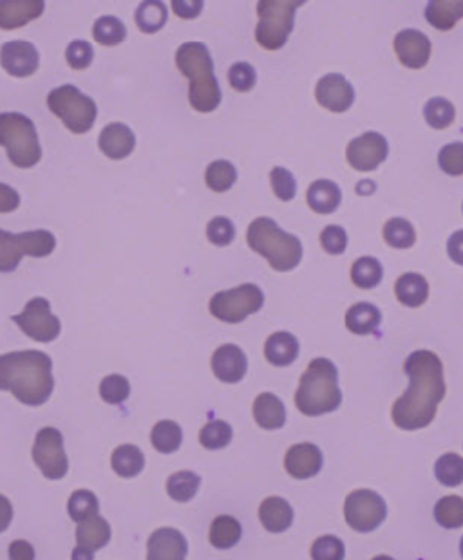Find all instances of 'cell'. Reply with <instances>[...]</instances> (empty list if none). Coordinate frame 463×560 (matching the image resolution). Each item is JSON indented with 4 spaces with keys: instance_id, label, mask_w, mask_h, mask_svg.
Here are the masks:
<instances>
[{
    "instance_id": "obj_1",
    "label": "cell",
    "mask_w": 463,
    "mask_h": 560,
    "mask_svg": "<svg viewBox=\"0 0 463 560\" xmlns=\"http://www.w3.org/2000/svg\"><path fill=\"white\" fill-rule=\"evenodd\" d=\"M404 371L409 389L393 405L391 418L398 428L420 430L435 420L438 405L446 396L442 360L433 351H415L408 356Z\"/></svg>"
},
{
    "instance_id": "obj_2",
    "label": "cell",
    "mask_w": 463,
    "mask_h": 560,
    "mask_svg": "<svg viewBox=\"0 0 463 560\" xmlns=\"http://www.w3.org/2000/svg\"><path fill=\"white\" fill-rule=\"evenodd\" d=\"M55 389L53 362L42 351L0 355V391H9L20 404L44 405Z\"/></svg>"
},
{
    "instance_id": "obj_3",
    "label": "cell",
    "mask_w": 463,
    "mask_h": 560,
    "mask_svg": "<svg viewBox=\"0 0 463 560\" xmlns=\"http://www.w3.org/2000/svg\"><path fill=\"white\" fill-rule=\"evenodd\" d=\"M176 65L190 80L188 100L197 113H212L221 104V89L214 75L210 51L201 42H186L176 51Z\"/></svg>"
},
{
    "instance_id": "obj_4",
    "label": "cell",
    "mask_w": 463,
    "mask_h": 560,
    "mask_svg": "<svg viewBox=\"0 0 463 560\" xmlns=\"http://www.w3.org/2000/svg\"><path fill=\"white\" fill-rule=\"evenodd\" d=\"M340 404L342 393L335 364L327 358L311 360L296 393L297 409L307 416H322L337 411Z\"/></svg>"
},
{
    "instance_id": "obj_5",
    "label": "cell",
    "mask_w": 463,
    "mask_h": 560,
    "mask_svg": "<svg viewBox=\"0 0 463 560\" xmlns=\"http://www.w3.org/2000/svg\"><path fill=\"white\" fill-rule=\"evenodd\" d=\"M248 246L263 255L276 272H292L303 259L301 241L281 230L270 217H259L250 223L247 232Z\"/></svg>"
},
{
    "instance_id": "obj_6",
    "label": "cell",
    "mask_w": 463,
    "mask_h": 560,
    "mask_svg": "<svg viewBox=\"0 0 463 560\" xmlns=\"http://www.w3.org/2000/svg\"><path fill=\"white\" fill-rule=\"evenodd\" d=\"M0 145L18 168H31L42 159V146L35 124L20 113L0 115Z\"/></svg>"
},
{
    "instance_id": "obj_7",
    "label": "cell",
    "mask_w": 463,
    "mask_h": 560,
    "mask_svg": "<svg viewBox=\"0 0 463 560\" xmlns=\"http://www.w3.org/2000/svg\"><path fill=\"white\" fill-rule=\"evenodd\" d=\"M49 111L64 122L73 135H86L93 129L98 109L93 98L75 85H60L47 95Z\"/></svg>"
},
{
    "instance_id": "obj_8",
    "label": "cell",
    "mask_w": 463,
    "mask_h": 560,
    "mask_svg": "<svg viewBox=\"0 0 463 560\" xmlns=\"http://www.w3.org/2000/svg\"><path fill=\"white\" fill-rule=\"evenodd\" d=\"M305 2L288 0H261L257 2L259 24L256 27V40L263 49L277 51L281 49L290 33L294 31L296 11Z\"/></svg>"
},
{
    "instance_id": "obj_9",
    "label": "cell",
    "mask_w": 463,
    "mask_h": 560,
    "mask_svg": "<svg viewBox=\"0 0 463 560\" xmlns=\"http://www.w3.org/2000/svg\"><path fill=\"white\" fill-rule=\"evenodd\" d=\"M265 304V295L256 284H241L237 287L219 291L212 296L210 313L226 324H239L247 316L257 313Z\"/></svg>"
},
{
    "instance_id": "obj_10",
    "label": "cell",
    "mask_w": 463,
    "mask_h": 560,
    "mask_svg": "<svg viewBox=\"0 0 463 560\" xmlns=\"http://www.w3.org/2000/svg\"><path fill=\"white\" fill-rule=\"evenodd\" d=\"M388 515L386 501L373 490H355L346 497L344 517L351 530L369 534L377 530Z\"/></svg>"
},
{
    "instance_id": "obj_11",
    "label": "cell",
    "mask_w": 463,
    "mask_h": 560,
    "mask_svg": "<svg viewBox=\"0 0 463 560\" xmlns=\"http://www.w3.org/2000/svg\"><path fill=\"white\" fill-rule=\"evenodd\" d=\"M11 320L22 329L24 335L36 342H53L60 336L62 324L58 316L51 313L49 300L42 296L31 298L20 315L11 316Z\"/></svg>"
},
{
    "instance_id": "obj_12",
    "label": "cell",
    "mask_w": 463,
    "mask_h": 560,
    "mask_svg": "<svg viewBox=\"0 0 463 560\" xmlns=\"http://www.w3.org/2000/svg\"><path fill=\"white\" fill-rule=\"evenodd\" d=\"M33 461L47 479H62L67 474L69 463L64 450V439L56 428L45 426L36 434Z\"/></svg>"
},
{
    "instance_id": "obj_13",
    "label": "cell",
    "mask_w": 463,
    "mask_h": 560,
    "mask_svg": "<svg viewBox=\"0 0 463 560\" xmlns=\"http://www.w3.org/2000/svg\"><path fill=\"white\" fill-rule=\"evenodd\" d=\"M389 154L388 140L378 133H364L355 138L346 148V157L357 172H373Z\"/></svg>"
},
{
    "instance_id": "obj_14",
    "label": "cell",
    "mask_w": 463,
    "mask_h": 560,
    "mask_svg": "<svg viewBox=\"0 0 463 560\" xmlns=\"http://www.w3.org/2000/svg\"><path fill=\"white\" fill-rule=\"evenodd\" d=\"M0 65L15 78H27L36 73L40 65V55L31 42L13 40L0 47Z\"/></svg>"
},
{
    "instance_id": "obj_15",
    "label": "cell",
    "mask_w": 463,
    "mask_h": 560,
    "mask_svg": "<svg viewBox=\"0 0 463 560\" xmlns=\"http://www.w3.org/2000/svg\"><path fill=\"white\" fill-rule=\"evenodd\" d=\"M315 98L320 107L331 113H346L355 102V89L342 75L331 73L318 80Z\"/></svg>"
},
{
    "instance_id": "obj_16",
    "label": "cell",
    "mask_w": 463,
    "mask_h": 560,
    "mask_svg": "<svg viewBox=\"0 0 463 560\" xmlns=\"http://www.w3.org/2000/svg\"><path fill=\"white\" fill-rule=\"evenodd\" d=\"M393 45L402 65L409 69H422L431 58V40L418 29L400 31Z\"/></svg>"
},
{
    "instance_id": "obj_17",
    "label": "cell",
    "mask_w": 463,
    "mask_h": 560,
    "mask_svg": "<svg viewBox=\"0 0 463 560\" xmlns=\"http://www.w3.org/2000/svg\"><path fill=\"white\" fill-rule=\"evenodd\" d=\"M212 371L217 380L225 384H237L248 371L247 355L234 344L221 345L212 355Z\"/></svg>"
},
{
    "instance_id": "obj_18",
    "label": "cell",
    "mask_w": 463,
    "mask_h": 560,
    "mask_svg": "<svg viewBox=\"0 0 463 560\" xmlns=\"http://www.w3.org/2000/svg\"><path fill=\"white\" fill-rule=\"evenodd\" d=\"M285 468L296 479H309L322 468V452L311 443L294 445L285 455Z\"/></svg>"
},
{
    "instance_id": "obj_19",
    "label": "cell",
    "mask_w": 463,
    "mask_h": 560,
    "mask_svg": "<svg viewBox=\"0 0 463 560\" xmlns=\"http://www.w3.org/2000/svg\"><path fill=\"white\" fill-rule=\"evenodd\" d=\"M186 539L174 528H159L147 543V560H185Z\"/></svg>"
},
{
    "instance_id": "obj_20",
    "label": "cell",
    "mask_w": 463,
    "mask_h": 560,
    "mask_svg": "<svg viewBox=\"0 0 463 560\" xmlns=\"http://www.w3.org/2000/svg\"><path fill=\"white\" fill-rule=\"evenodd\" d=\"M98 146L109 159L120 161L133 154L136 146V136L126 124L115 122V124H109L106 129H102L100 138H98Z\"/></svg>"
},
{
    "instance_id": "obj_21",
    "label": "cell",
    "mask_w": 463,
    "mask_h": 560,
    "mask_svg": "<svg viewBox=\"0 0 463 560\" xmlns=\"http://www.w3.org/2000/svg\"><path fill=\"white\" fill-rule=\"evenodd\" d=\"M45 9L42 0H0V29L13 31L38 18Z\"/></svg>"
},
{
    "instance_id": "obj_22",
    "label": "cell",
    "mask_w": 463,
    "mask_h": 560,
    "mask_svg": "<svg viewBox=\"0 0 463 560\" xmlns=\"http://www.w3.org/2000/svg\"><path fill=\"white\" fill-rule=\"evenodd\" d=\"M265 356L276 367H288L299 356V340L288 331H277L268 336Z\"/></svg>"
},
{
    "instance_id": "obj_23",
    "label": "cell",
    "mask_w": 463,
    "mask_h": 560,
    "mask_svg": "<svg viewBox=\"0 0 463 560\" xmlns=\"http://www.w3.org/2000/svg\"><path fill=\"white\" fill-rule=\"evenodd\" d=\"M259 519L270 534H283L294 523V510L283 497H268L259 506Z\"/></svg>"
},
{
    "instance_id": "obj_24",
    "label": "cell",
    "mask_w": 463,
    "mask_h": 560,
    "mask_svg": "<svg viewBox=\"0 0 463 560\" xmlns=\"http://www.w3.org/2000/svg\"><path fill=\"white\" fill-rule=\"evenodd\" d=\"M307 201L308 206L322 215L333 214L342 201V192L340 186L329 179H317L309 185L308 192H307Z\"/></svg>"
},
{
    "instance_id": "obj_25",
    "label": "cell",
    "mask_w": 463,
    "mask_h": 560,
    "mask_svg": "<svg viewBox=\"0 0 463 560\" xmlns=\"http://www.w3.org/2000/svg\"><path fill=\"white\" fill-rule=\"evenodd\" d=\"M254 418L265 430H279L287 423L285 404L272 393H263L254 402Z\"/></svg>"
},
{
    "instance_id": "obj_26",
    "label": "cell",
    "mask_w": 463,
    "mask_h": 560,
    "mask_svg": "<svg viewBox=\"0 0 463 560\" xmlns=\"http://www.w3.org/2000/svg\"><path fill=\"white\" fill-rule=\"evenodd\" d=\"M111 541V526L104 517H91L76 528V546L91 554L102 550Z\"/></svg>"
},
{
    "instance_id": "obj_27",
    "label": "cell",
    "mask_w": 463,
    "mask_h": 560,
    "mask_svg": "<svg viewBox=\"0 0 463 560\" xmlns=\"http://www.w3.org/2000/svg\"><path fill=\"white\" fill-rule=\"evenodd\" d=\"M382 313L369 302H357L346 313V327L355 335H371L378 329Z\"/></svg>"
},
{
    "instance_id": "obj_28",
    "label": "cell",
    "mask_w": 463,
    "mask_h": 560,
    "mask_svg": "<svg viewBox=\"0 0 463 560\" xmlns=\"http://www.w3.org/2000/svg\"><path fill=\"white\" fill-rule=\"evenodd\" d=\"M395 295L406 307H420L428 302L429 284L420 274H404L395 284Z\"/></svg>"
},
{
    "instance_id": "obj_29",
    "label": "cell",
    "mask_w": 463,
    "mask_h": 560,
    "mask_svg": "<svg viewBox=\"0 0 463 560\" xmlns=\"http://www.w3.org/2000/svg\"><path fill=\"white\" fill-rule=\"evenodd\" d=\"M426 18L433 27L451 31L463 18V0H433L428 4Z\"/></svg>"
},
{
    "instance_id": "obj_30",
    "label": "cell",
    "mask_w": 463,
    "mask_h": 560,
    "mask_svg": "<svg viewBox=\"0 0 463 560\" xmlns=\"http://www.w3.org/2000/svg\"><path fill=\"white\" fill-rule=\"evenodd\" d=\"M113 470L124 479L136 477L146 466V455L136 445H122L113 452Z\"/></svg>"
},
{
    "instance_id": "obj_31",
    "label": "cell",
    "mask_w": 463,
    "mask_h": 560,
    "mask_svg": "<svg viewBox=\"0 0 463 560\" xmlns=\"http://www.w3.org/2000/svg\"><path fill=\"white\" fill-rule=\"evenodd\" d=\"M241 525L237 519L230 517V515H219L214 519L212 526H210V534H208V539H210V545L214 548H219V550H228V548H234L239 539H241Z\"/></svg>"
},
{
    "instance_id": "obj_32",
    "label": "cell",
    "mask_w": 463,
    "mask_h": 560,
    "mask_svg": "<svg viewBox=\"0 0 463 560\" xmlns=\"http://www.w3.org/2000/svg\"><path fill=\"white\" fill-rule=\"evenodd\" d=\"M16 237H18L22 254L29 257H47L56 248V239L47 230L24 232V234H16Z\"/></svg>"
},
{
    "instance_id": "obj_33",
    "label": "cell",
    "mask_w": 463,
    "mask_h": 560,
    "mask_svg": "<svg viewBox=\"0 0 463 560\" xmlns=\"http://www.w3.org/2000/svg\"><path fill=\"white\" fill-rule=\"evenodd\" d=\"M127 36L126 24L116 16H100L93 25V38L106 47L120 45Z\"/></svg>"
},
{
    "instance_id": "obj_34",
    "label": "cell",
    "mask_w": 463,
    "mask_h": 560,
    "mask_svg": "<svg viewBox=\"0 0 463 560\" xmlns=\"http://www.w3.org/2000/svg\"><path fill=\"white\" fill-rule=\"evenodd\" d=\"M166 5L163 2H157V0H147V2H142L136 9V15H135V20H136V25L140 27L142 33H147V35H153L157 33L159 29H163V25L166 24Z\"/></svg>"
},
{
    "instance_id": "obj_35",
    "label": "cell",
    "mask_w": 463,
    "mask_h": 560,
    "mask_svg": "<svg viewBox=\"0 0 463 560\" xmlns=\"http://www.w3.org/2000/svg\"><path fill=\"white\" fill-rule=\"evenodd\" d=\"M201 477L190 470L176 472L166 481V494L177 503H188L199 490Z\"/></svg>"
},
{
    "instance_id": "obj_36",
    "label": "cell",
    "mask_w": 463,
    "mask_h": 560,
    "mask_svg": "<svg viewBox=\"0 0 463 560\" xmlns=\"http://www.w3.org/2000/svg\"><path fill=\"white\" fill-rule=\"evenodd\" d=\"M384 277V268L375 257H360L351 266V280L360 289L377 287Z\"/></svg>"
},
{
    "instance_id": "obj_37",
    "label": "cell",
    "mask_w": 463,
    "mask_h": 560,
    "mask_svg": "<svg viewBox=\"0 0 463 560\" xmlns=\"http://www.w3.org/2000/svg\"><path fill=\"white\" fill-rule=\"evenodd\" d=\"M237 181V170L230 161L217 159L206 166L205 172V183L214 192H226L234 186Z\"/></svg>"
},
{
    "instance_id": "obj_38",
    "label": "cell",
    "mask_w": 463,
    "mask_h": 560,
    "mask_svg": "<svg viewBox=\"0 0 463 560\" xmlns=\"http://www.w3.org/2000/svg\"><path fill=\"white\" fill-rule=\"evenodd\" d=\"M384 239L391 248L408 250L417 243V232L408 219L393 217L384 225Z\"/></svg>"
},
{
    "instance_id": "obj_39",
    "label": "cell",
    "mask_w": 463,
    "mask_h": 560,
    "mask_svg": "<svg viewBox=\"0 0 463 560\" xmlns=\"http://www.w3.org/2000/svg\"><path fill=\"white\" fill-rule=\"evenodd\" d=\"M151 441L157 452L172 454L181 446L183 432L176 421L163 420L156 423L151 432Z\"/></svg>"
},
{
    "instance_id": "obj_40",
    "label": "cell",
    "mask_w": 463,
    "mask_h": 560,
    "mask_svg": "<svg viewBox=\"0 0 463 560\" xmlns=\"http://www.w3.org/2000/svg\"><path fill=\"white\" fill-rule=\"evenodd\" d=\"M424 118L433 129L444 131L453 125L457 118V109L446 98H431L424 107Z\"/></svg>"
},
{
    "instance_id": "obj_41",
    "label": "cell",
    "mask_w": 463,
    "mask_h": 560,
    "mask_svg": "<svg viewBox=\"0 0 463 560\" xmlns=\"http://www.w3.org/2000/svg\"><path fill=\"white\" fill-rule=\"evenodd\" d=\"M435 519L442 528L457 530L463 526V499L460 495L442 497L435 506Z\"/></svg>"
},
{
    "instance_id": "obj_42",
    "label": "cell",
    "mask_w": 463,
    "mask_h": 560,
    "mask_svg": "<svg viewBox=\"0 0 463 560\" xmlns=\"http://www.w3.org/2000/svg\"><path fill=\"white\" fill-rule=\"evenodd\" d=\"M98 508H100L98 499L89 490H76L69 497V503H67V512H69L71 519L76 521L78 525L91 519V517H96Z\"/></svg>"
},
{
    "instance_id": "obj_43",
    "label": "cell",
    "mask_w": 463,
    "mask_h": 560,
    "mask_svg": "<svg viewBox=\"0 0 463 560\" xmlns=\"http://www.w3.org/2000/svg\"><path fill=\"white\" fill-rule=\"evenodd\" d=\"M232 426L223 420H214L206 423L199 432V443L208 450H219L230 445L232 441Z\"/></svg>"
},
{
    "instance_id": "obj_44",
    "label": "cell",
    "mask_w": 463,
    "mask_h": 560,
    "mask_svg": "<svg viewBox=\"0 0 463 560\" xmlns=\"http://www.w3.org/2000/svg\"><path fill=\"white\" fill-rule=\"evenodd\" d=\"M437 479L444 486H458L463 483V457L458 454H444L435 465Z\"/></svg>"
},
{
    "instance_id": "obj_45",
    "label": "cell",
    "mask_w": 463,
    "mask_h": 560,
    "mask_svg": "<svg viewBox=\"0 0 463 560\" xmlns=\"http://www.w3.org/2000/svg\"><path fill=\"white\" fill-rule=\"evenodd\" d=\"M131 395V384L122 375H109L100 384V396L109 405L124 404Z\"/></svg>"
},
{
    "instance_id": "obj_46",
    "label": "cell",
    "mask_w": 463,
    "mask_h": 560,
    "mask_svg": "<svg viewBox=\"0 0 463 560\" xmlns=\"http://www.w3.org/2000/svg\"><path fill=\"white\" fill-rule=\"evenodd\" d=\"M22 250L18 237L5 230H0V274H9L16 270L22 261Z\"/></svg>"
},
{
    "instance_id": "obj_47",
    "label": "cell",
    "mask_w": 463,
    "mask_h": 560,
    "mask_svg": "<svg viewBox=\"0 0 463 560\" xmlns=\"http://www.w3.org/2000/svg\"><path fill=\"white\" fill-rule=\"evenodd\" d=\"M270 183H272L274 194L281 201H292L297 194V183H296L294 174L283 166H276L270 172Z\"/></svg>"
},
{
    "instance_id": "obj_48",
    "label": "cell",
    "mask_w": 463,
    "mask_h": 560,
    "mask_svg": "<svg viewBox=\"0 0 463 560\" xmlns=\"http://www.w3.org/2000/svg\"><path fill=\"white\" fill-rule=\"evenodd\" d=\"M93 58H95V49L86 40H73L65 49V60L69 67L75 71L87 69L93 64Z\"/></svg>"
},
{
    "instance_id": "obj_49",
    "label": "cell",
    "mask_w": 463,
    "mask_h": 560,
    "mask_svg": "<svg viewBox=\"0 0 463 560\" xmlns=\"http://www.w3.org/2000/svg\"><path fill=\"white\" fill-rule=\"evenodd\" d=\"M228 82L234 91L237 93H248L254 89L257 82L256 69L247 62H237L228 69Z\"/></svg>"
},
{
    "instance_id": "obj_50",
    "label": "cell",
    "mask_w": 463,
    "mask_h": 560,
    "mask_svg": "<svg viewBox=\"0 0 463 560\" xmlns=\"http://www.w3.org/2000/svg\"><path fill=\"white\" fill-rule=\"evenodd\" d=\"M344 545L340 539L333 535L318 537L311 546V559L313 560H344Z\"/></svg>"
},
{
    "instance_id": "obj_51",
    "label": "cell",
    "mask_w": 463,
    "mask_h": 560,
    "mask_svg": "<svg viewBox=\"0 0 463 560\" xmlns=\"http://www.w3.org/2000/svg\"><path fill=\"white\" fill-rule=\"evenodd\" d=\"M320 246L329 255H342L347 246V234L342 226L329 225L320 232Z\"/></svg>"
},
{
    "instance_id": "obj_52",
    "label": "cell",
    "mask_w": 463,
    "mask_h": 560,
    "mask_svg": "<svg viewBox=\"0 0 463 560\" xmlns=\"http://www.w3.org/2000/svg\"><path fill=\"white\" fill-rule=\"evenodd\" d=\"M440 168L449 175H462L463 174V143H449L438 154Z\"/></svg>"
},
{
    "instance_id": "obj_53",
    "label": "cell",
    "mask_w": 463,
    "mask_h": 560,
    "mask_svg": "<svg viewBox=\"0 0 463 560\" xmlns=\"http://www.w3.org/2000/svg\"><path fill=\"white\" fill-rule=\"evenodd\" d=\"M206 237L216 246H228L236 237V226L226 217H214L206 226Z\"/></svg>"
},
{
    "instance_id": "obj_54",
    "label": "cell",
    "mask_w": 463,
    "mask_h": 560,
    "mask_svg": "<svg viewBox=\"0 0 463 560\" xmlns=\"http://www.w3.org/2000/svg\"><path fill=\"white\" fill-rule=\"evenodd\" d=\"M20 206V195L15 188L0 183V214H11Z\"/></svg>"
},
{
    "instance_id": "obj_55",
    "label": "cell",
    "mask_w": 463,
    "mask_h": 560,
    "mask_svg": "<svg viewBox=\"0 0 463 560\" xmlns=\"http://www.w3.org/2000/svg\"><path fill=\"white\" fill-rule=\"evenodd\" d=\"M172 9H174V13L179 16V18H196V16H199V13H201V9H203V2L201 0H190V2H186V0H183V2H172Z\"/></svg>"
},
{
    "instance_id": "obj_56",
    "label": "cell",
    "mask_w": 463,
    "mask_h": 560,
    "mask_svg": "<svg viewBox=\"0 0 463 560\" xmlns=\"http://www.w3.org/2000/svg\"><path fill=\"white\" fill-rule=\"evenodd\" d=\"M9 560H35V550L27 541H13L9 545Z\"/></svg>"
},
{
    "instance_id": "obj_57",
    "label": "cell",
    "mask_w": 463,
    "mask_h": 560,
    "mask_svg": "<svg viewBox=\"0 0 463 560\" xmlns=\"http://www.w3.org/2000/svg\"><path fill=\"white\" fill-rule=\"evenodd\" d=\"M448 254H449V257H451L457 265L463 266V230L455 232V234L449 237V241H448Z\"/></svg>"
},
{
    "instance_id": "obj_58",
    "label": "cell",
    "mask_w": 463,
    "mask_h": 560,
    "mask_svg": "<svg viewBox=\"0 0 463 560\" xmlns=\"http://www.w3.org/2000/svg\"><path fill=\"white\" fill-rule=\"evenodd\" d=\"M11 519H13L11 503L4 495H0V534L7 530V526L11 525Z\"/></svg>"
},
{
    "instance_id": "obj_59",
    "label": "cell",
    "mask_w": 463,
    "mask_h": 560,
    "mask_svg": "<svg viewBox=\"0 0 463 560\" xmlns=\"http://www.w3.org/2000/svg\"><path fill=\"white\" fill-rule=\"evenodd\" d=\"M71 560H93V554L91 552H87V550H84V548H75V552H73V555H71Z\"/></svg>"
},
{
    "instance_id": "obj_60",
    "label": "cell",
    "mask_w": 463,
    "mask_h": 560,
    "mask_svg": "<svg viewBox=\"0 0 463 560\" xmlns=\"http://www.w3.org/2000/svg\"><path fill=\"white\" fill-rule=\"evenodd\" d=\"M373 560H395L391 559V557H388V555H378V557H375Z\"/></svg>"
},
{
    "instance_id": "obj_61",
    "label": "cell",
    "mask_w": 463,
    "mask_h": 560,
    "mask_svg": "<svg viewBox=\"0 0 463 560\" xmlns=\"http://www.w3.org/2000/svg\"><path fill=\"white\" fill-rule=\"evenodd\" d=\"M460 552H462V557H463V537H462V543H460Z\"/></svg>"
}]
</instances>
